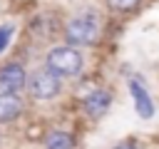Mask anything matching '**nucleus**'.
I'll use <instances>...</instances> for the list:
<instances>
[{"label":"nucleus","mask_w":159,"mask_h":149,"mask_svg":"<svg viewBox=\"0 0 159 149\" xmlns=\"http://www.w3.org/2000/svg\"><path fill=\"white\" fill-rule=\"evenodd\" d=\"M47 67L57 74H77L82 70V55L75 47H57L47 55Z\"/></svg>","instance_id":"nucleus-1"},{"label":"nucleus","mask_w":159,"mask_h":149,"mask_svg":"<svg viewBox=\"0 0 159 149\" xmlns=\"http://www.w3.org/2000/svg\"><path fill=\"white\" fill-rule=\"evenodd\" d=\"M97 32H99V25L94 17L89 15H82V17H75L70 25H67V40L72 45H89L97 40Z\"/></svg>","instance_id":"nucleus-2"},{"label":"nucleus","mask_w":159,"mask_h":149,"mask_svg":"<svg viewBox=\"0 0 159 149\" xmlns=\"http://www.w3.org/2000/svg\"><path fill=\"white\" fill-rule=\"evenodd\" d=\"M30 92H32V97H37V99H50V97H55L57 92H60V79H57V72H52V70H40V72H35L32 77H30Z\"/></svg>","instance_id":"nucleus-3"},{"label":"nucleus","mask_w":159,"mask_h":149,"mask_svg":"<svg viewBox=\"0 0 159 149\" xmlns=\"http://www.w3.org/2000/svg\"><path fill=\"white\" fill-rule=\"evenodd\" d=\"M129 92H132V97H134V107H137L139 117H142V119H149V117L154 114V104H152V97L147 94V89H144L137 79H132V82H129Z\"/></svg>","instance_id":"nucleus-4"},{"label":"nucleus","mask_w":159,"mask_h":149,"mask_svg":"<svg viewBox=\"0 0 159 149\" xmlns=\"http://www.w3.org/2000/svg\"><path fill=\"white\" fill-rule=\"evenodd\" d=\"M25 84V70L20 65H5L0 70V87L5 92H15Z\"/></svg>","instance_id":"nucleus-5"},{"label":"nucleus","mask_w":159,"mask_h":149,"mask_svg":"<svg viewBox=\"0 0 159 149\" xmlns=\"http://www.w3.org/2000/svg\"><path fill=\"white\" fill-rule=\"evenodd\" d=\"M109 102H112L109 92H104V89H94L92 94L84 97V112H87L89 117H102V114L109 109Z\"/></svg>","instance_id":"nucleus-6"},{"label":"nucleus","mask_w":159,"mask_h":149,"mask_svg":"<svg viewBox=\"0 0 159 149\" xmlns=\"http://www.w3.org/2000/svg\"><path fill=\"white\" fill-rule=\"evenodd\" d=\"M22 109V102L12 94V92H5L0 94V122H7V119H15Z\"/></svg>","instance_id":"nucleus-7"},{"label":"nucleus","mask_w":159,"mask_h":149,"mask_svg":"<svg viewBox=\"0 0 159 149\" xmlns=\"http://www.w3.org/2000/svg\"><path fill=\"white\" fill-rule=\"evenodd\" d=\"M47 149H72V137L65 134V132H52L45 142Z\"/></svg>","instance_id":"nucleus-8"},{"label":"nucleus","mask_w":159,"mask_h":149,"mask_svg":"<svg viewBox=\"0 0 159 149\" xmlns=\"http://www.w3.org/2000/svg\"><path fill=\"white\" fill-rule=\"evenodd\" d=\"M10 37H12V25H0V52L10 45Z\"/></svg>","instance_id":"nucleus-9"},{"label":"nucleus","mask_w":159,"mask_h":149,"mask_svg":"<svg viewBox=\"0 0 159 149\" xmlns=\"http://www.w3.org/2000/svg\"><path fill=\"white\" fill-rule=\"evenodd\" d=\"M107 2H109L114 10H132L139 0H107Z\"/></svg>","instance_id":"nucleus-10"},{"label":"nucleus","mask_w":159,"mask_h":149,"mask_svg":"<svg viewBox=\"0 0 159 149\" xmlns=\"http://www.w3.org/2000/svg\"><path fill=\"white\" fill-rule=\"evenodd\" d=\"M114 149H137V147H134L132 142H122V144H119V147H114Z\"/></svg>","instance_id":"nucleus-11"}]
</instances>
